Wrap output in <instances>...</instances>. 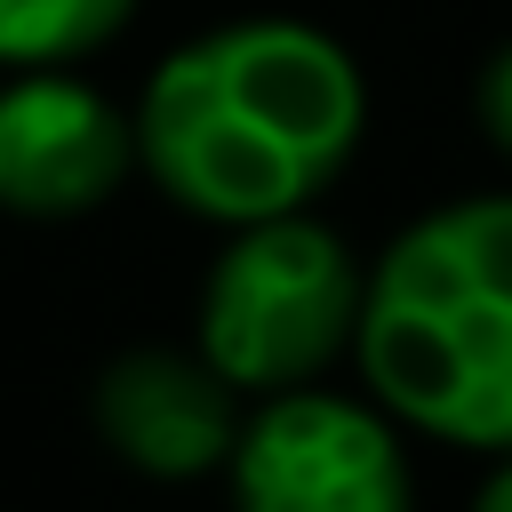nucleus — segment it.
Returning a JSON list of instances; mask_svg holds the SVG:
<instances>
[{"instance_id":"7ed1b4c3","label":"nucleus","mask_w":512,"mask_h":512,"mask_svg":"<svg viewBox=\"0 0 512 512\" xmlns=\"http://www.w3.org/2000/svg\"><path fill=\"white\" fill-rule=\"evenodd\" d=\"M360 296H368V272L344 248V232H328L312 208L256 216V224H232V240L200 280L192 352L240 400L296 392L352 352Z\"/></svg>"},{"instance_id":"39448f33","label":"nucleus","mask_w":512,"mask_h":512,"mask_svg":"<svg viewBox=\"0 0 512 512\" xmlns=\"http://www.w3.org/2000/svg\"><path fill=\"white\" fill-rule=\"evenodd\" d=\"M136 168V120L72 64L0 72V216L64 224L104 208Z\"/></svg>"},{"instance_id":"6e6552de","label":"nucleus","mask_w":512,"mask_h":512,"mask_svg":"<svg viewBox=\"0 0 512 512\" xmlns=\"http://www.w3.org/2000/svg\"><path fill=\"white\" fill-rule=\"evenodd\" d=\"M472 120H480V136L512 160V40L488 48V64H480V80H472Z\"/></svg>"},{"instance_id":"0eeeda50","label":"nucleus","mask_w":512,"mask_h":512,"mask_svg":"<svg viewBox=\"0 0 512 512\" xmlns=\"http://www.w3.org/2000/svg\"><path fill=\"white\" fill-rule=\"evenodd\" d=\"M136 0H0V72L80 64L128 32Z\"/></svg>"},{"instance_id":"1a4fd4ad","label":"nucleus","mask_w":512,"mask_h":512,"mask_svg":"<svg viewBox=\"0 0 512 512\" xmlns=\"http://www.w3.org/2000/svg\"><path fill=\"white\" fill-rule=\"evenodd\" d=\"M472 512H512V456H488V480H480Z\"/></svg>"},{"instance_id":"423d86ee","label":"nucleus","mask_w":512,"mask_h":512,"mask_svg":"<svg viewBox=\"0 0 512 512\" xmlns=\"http://www.w3.org/2000/svg\"><path fill=\"white\" fill-rule=\"evenodd\" d=\"M88 416H96V440L128 472H144V480H208V472H224L248 408L200 352L136 344L120 360H104V376L88 392Z\"/></svg>"},{"instance_id":"f257e3e1","label":"nucleus","mask_w":512,"mask_h":512,"mask_svg":"<svg viewBox=\"0 0 512 512\" xmlns=\"http://www.w3.org/2000/svg\"><path fill=\"white\" fill-rule=\"evenodd\" d=\"M136 168L200 224L312 208L360 152L368 80L304 16H232L168 48L136 96Z\"/></svg>"},{"instance_id":"f03ea898","label":"nucleus","mask_w":512,"mask_h":512,"mask_svg":"<svg viewBox=\"0 0 512 512\" xmlns=\"http://www.w3.org/2000/svg\"><path fill=\"white\" fill-rule=\"evenodd\" d=\"M352 360L400 432L512 456V192L424 208L368 264Z\"/></svg>"},{"instance_id":"20e7f679","label":"nucleus","mask_w":512,"mask_h":512,"mask_svg":"<svg viewBox=\"0 0 512 512\" xmlns=\"http://www.w3.org/2000/svg\"><path fill=\"white\" fill-rule=\"evenodd\" d=\"M232 512H416L400 424L368 392H264L224 456Z\"/></svg>"}]
</instances>
